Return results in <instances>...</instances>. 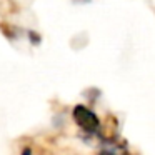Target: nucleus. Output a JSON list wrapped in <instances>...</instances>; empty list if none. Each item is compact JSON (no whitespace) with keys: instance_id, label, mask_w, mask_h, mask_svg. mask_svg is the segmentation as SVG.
Masks as SVG:
<instances>
[{"instance_id":"f257e3e1","label":"nucleus","mask_w":155,"mask_h":155,"mask_svg":"<svg viewBox=\"0 0 155 155\" xmlns=\"http://www.w3.org/2000/svg\"><path fill=\"white\" fill-rule=\"evenodd\" d=\"M72 117H74L75 124L85 132V134L95 135L100 128V118L95 115L94 110H90L85 105H75L72 110Z\"/></svg>"},{"instance_id":"f03ea898","label":"nucleus","mask_w":155,"mask_h":155,"mask_svg":"<svg viewBox=\"0 0 155 155\" xmlns=\"http://www.w3.org/2000/svg\"><path fill=\"white\" fill-rule=\"evenodd\" d=\"M28 38H30V42L34 45H38L42 42V37L37 34V32H34V30H28Z\"/></svg>"},{"instance_id":"7ed1b4c3","label":"nucleus","mask_w":155,"mask_h":155,"mask_svg":"<svg viewBox=\"0 0 155 155\" xmlns=\"http://www.w3.org/2000/svg\"><path fill=\"white\" fill-rule=\"evenodd\" d=\"M98 155H117V153H115V150H112V148H102V150L98 152Z\"/></svg>"},{"instance_id":"20e7f679","label":"nucleus","mask_w":155,"mask_h":155,"mask_svg":"<svg viewBox=\"0 0 155 155\" xmlns=\"http://www.w3.org/2000/svg\"><path fill=\"white\" fill-rule=\"evenodd\" d=\"M20 155H32V148H30V147H25L24 150H22Z\"/></svg>"}]
</instances>
